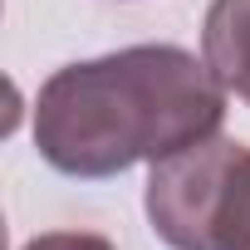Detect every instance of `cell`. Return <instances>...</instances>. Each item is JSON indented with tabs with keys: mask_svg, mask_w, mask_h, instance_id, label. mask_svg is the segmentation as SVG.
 Here are the masks:
<instances>
[{
	"mask_svg": "<svg viewBox=\"0 0 250 250\" xmlns=\"http://www.w3.org/2000/svg\"><path fill=\"white\" fill-rule=\"evenodd\" d=\"M147 221L172 250H250V147L211 133L152 162Z\"/></svg>",
	"mask_w": 250,
	"mask_h": 250,
	"instance_id": "obj_2",
	"label": "cell"
},
{
	"mask_svg": "<svg viewBox=\"0 0 250 250\" xmlns=\"http://www.w3.org/2000/svg\"><path fill=\"white\" fill-rule=\"evenodd\" d=\"M25 250H113L103 235H83V230H49V235H35Z\"/></svg>",
	"mask_w": 250,
	"mask_h": 250,
	"instance_id": "obj_4",
	"label": "cell"
},
{
	"mask_svg": "<svg viewBox=\"0 0 250 250\" xmlns=\"http://www.w3.org/2000/svg\"><path fill=\"white\" fill-rule=\"evenodd\" d=\"M226 118V83L177 44H133L59 69L35 103V147L64 177H118L162 162Z\"/></svg>",
	"mask_w": 250,
	"mask_h": 250,
	"instance_id": "obj_1",
	"label": "cell"
},
{
	"mask_svg": "<svg viewBox=\"0 0 250 250\" xmlns=\"http://www.w3.org/2000/svg\"><path fill=\"white\" fill-rule=\"evenodd\" d=\"M201 54L226 93L250 103V0H211L201 25Z\"/></svg>",
	"mask_w": 250,
	"mask_h": 250,
	"instance_id": "obj_3",
	"label": "cell"
}]
</instances>
